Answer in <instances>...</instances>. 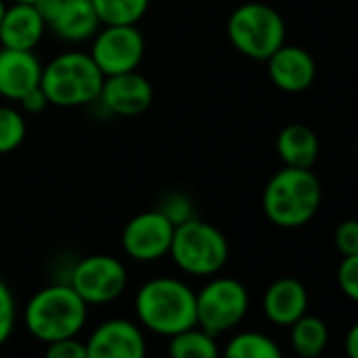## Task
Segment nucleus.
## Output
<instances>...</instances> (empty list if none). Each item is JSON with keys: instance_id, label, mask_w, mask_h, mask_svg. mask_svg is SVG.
I'll return each instance as SVG.
<instances>
[{"instance_id": "nucleus-1", "label": "nucleus", "mask_w": 358, "mask_h": 358, "mask_svg": "<svg viewBox=\"0 0 358 358\" xmlns=\"http://www.w3.org/2000/svg\"><path fill=\"white\" fill-rule=\"evenodd\" d=\"M135 312L141 327L156 335L173 337L196 327V293L179 278L156 276L139 287Z\"/></svg>"}, {"instance_id": "nucleus-2", "label": "nucleus", "mask_w": 358, "mask_h": 358, "mask_svg": "<svg viewBox=\"0 0 358 358\" xmlns=\"http://www.w3.org/2000/svg\"><path fill=\"white\" fill-rule=\"evenodd\" d=\"M322 201L320 179L310 169L285 166L270 177L262 207L266 217L285 230L301 228L318 213Z\"/></svg>"}, {"instance_id": "nucleus-3", "label": "nucleus", "mask_w": 358, "mask_h": 358, "mask_svg": "<svg viewBox=\"0 0 358 358\" xmlns=\"http://www.w3.org/2000/svg\"><path fill=\"white\" fill-rule=\"evenodd\" d=\"M87 303L70 287L55 282L36 291L24 308V324L28 333L45 343L76 337L87 322Z\"/></svg>"}, {"instance_id": "nucleus-4", "label": "nucleus", "mask_w": 358, "mask_h": 358, "mask_svg": "<svg viewBox=\"0 0 358 358\" xmlns=\"http://www.w3.org/2000/svg\"><path fill=\"white\" fill-rule=\"evenodd\" d=\"M103 74L89 53L68 51L43 66L41 87L57 108H78L99 99Z\"/></svg>"}, {"instance_id": "nucleus-5", "label": "nucleus", "mask_w": 358, "mask_h": 358, "mask_svg": "<svg viewBox=\"0 0 358 358\" xmlns=\"http://www.w3.org/2000/svg\"><path fill=\"white\" fill-rule=\"evenodd\" d=\"M175 266L190 276H215L230 257V247L220 228L199 217L175 226L169 249Z\"/></svg>"}, {"instance_id": "nucleus-6", "label": "nucleus", "mask_w": 358, "mask_h": 358, "mask_svg": "<svg viewBox=\"0 0 358 358\" xmlns=\"http://www.w3.org/2000/svg\"><path fill=\"white\" fill-rule=\"evenodd\" d=\"M287 28L276 9L266 3H245L228 20L232 47L249 59L266 62L285 45Z\"/></svg>"}, {"instance_id": "nucleus-7", "label": "nucleus", "mask_w": 358, "mask_h": 358, "mask_svg": "<svg viewBox=\"0 0 358 358\" xmlns=\"http://www.w3.org/2000/svg\"><path fill=\"white\" fill-rule=\"evenodd\" d=\"M247 310L249 291L236 278H213L196 293V327L211 335H220L238 327L247 316Z\"/></svg>"}, {"instance_id": "nucleus-8", "label": "nucleus", "mask_w": 358, "mask_h": 358, "mask_svg": "<svg viewBox=\"0 0 358 358\" xmlns=\"http://www.w3.org/2000/svg\"><path fill=\"white\" fill-rule=\"evenodd\" d=\"M127 282V268L114 255L83 257L70 274V287L87 306H103L118 299Z\"/></svg>"}, {"instance_id": "nucleus-9", "label": "nucleus", "mask_w": 358, "mask_h": 358, "mask_svg": "<svg viewBox=\"0 0 358 358\" xmlns=\"http://www.w3.org/2000/svg\"><path fill=\"white\" fill-rule=\"evenodd\" d=\"M91 41L89 55L103 76L133 72L145 55V41L137 26H103Z\"/></svg>"}, {"instance_id": "nucleus-10", "label": "nucleus", "mask_w": 358, "mask_h": 358, "mask_svg": "<svg viewBox=\"0 0 358 358\" xmlns=\"http://www.w3.org/2000/svg\"><path fill=\"white\" fill-rule=\"evenodd\" d=\"M175 226L158 211H143L131 217L122 230V249L135 262H156L169 255Z\"/></svg>"}, {"instance_id": "nucleus-11", "label": "nucleus", "mask_w": 358, "mask_h": 358, "mask_svg": "<svg viewBox=\"0 0 358 358\" xmlns=\"http://www.w3.org/2000/svg\"><path fill=\"white\" fill-rule=\"evenodd\" d=\"M154 99V89L145 76H141L137 70L106 76L103 87L99 93V103L114 116H139L143 114Z\"/></svg>"}, {"instance_id": "nucleus-12", "label": "nucleus", "mask_w": 358, "mask_h": 358, "mask_svg": "<svg viewBox=\"0 0 358 358\" xmlns=\"http://www.w3.org/2000/svg\"><path fill=\"white\" fill-rule=\"evenodd\" d=\"M85 345L89 358H145V337L141 329L124 318L101 322Z\"/></svg>"}, {"instance_id": "nucleus-13", "label": "nucleus", "mask_w": 358, "mask_h": 358, "mask_svg": "<svg viewBox=\"0 0 358 358\" xmlns=\"http://www.w3.org/2000/svg\"><path fill=\"white\" fill-rule=\"evenodd\" d=\"M266 62L270 80L285 93H301L310 89L316 78V62L301 47L282 45Z\"/></svg>"}, {"instance_id": "nucleus-14", "label": "nucleus", "mask_w": 358, "mask_h": 358, "mask_svg": "<svg viewBox=\"0 0 358 358\" xmlns=\"http://www.w3.org/2000/svg\"><path fill=\"white\" fill-rule=\"evenodd\" d=\"M43 64L34 51L0 47V97L20 101L30 89L41 85Z\"/></svg>"}, {"instance_id": "nucleus-15", "label": "nucleus", "mask_w": 358, "mask_h": 358, "mask_svg": "<svg viewBox=\"0 0 358 358\" xmlns=\"http://www.w3.org/2000/svg\"><path fill=\"white\" fill-rule=\"evenodd\" d=\"M47 32V24L34 5L13 3L7 5L0 22V47L34 51Z\"/></svg>"}, {"instance_id": "nucleus-16", "label": "nucleus", "mask_w": 358, "mask_h": 358, "mask_svg": "<svg viewBox=\"0 0 358 358\" xmlns=\"http://www.w3.org/2000/svg\"><path fill=\"white\" fill-rule=\"evenodd\" d=\"M262 306L270 322L291 327L297 318L308 314V291L301 280L285 276L266 289Z\"/></svg>"}, {"instance_id": "nucleus-17", "label": "nucleus", "mask_w": 358, "mask_h": 358, "mask_svg": "<svg viewBox=\"0 0 358 358\" xmlns=\"http://www.w3.org/2000/svg\"><path fill=\"white\" fill-rule=\"evenodd\" d=\"M49 28L66 43H85L99 32L101 22L91 0H62Z\"/></svg>"}, {"instance_id": "nucleus-18", "label": "nucleus", "mask_w": 358, "mask_h": 358, "mask_svg": "<svg viewBox=\"0 0 358 358\" xmlns=\"http://www.w3.org/2000/svg\"><path fill=\"white\" fill-rule=\"evenodd\" d=\"M318 137L306 124H287L276 137V152L285 166L312 169L318 158Z\"/></svg>"}, {"instance_id": "nucleus-19", "label": "nucleus", "mask_w": 358, "mask_h": 358, "mask_svg": "<svg viewBox=\"0 0 358 358\" xmlns=\"http://www.w3.org/2000/svg\"><path fill=\"white\" fill-rule=\"evenodd\" d=\"M289 329L291 348L299 358H314L324 354V348L329 343V327L322 318L303 314Z\"/></svg>"}, {"instance_id": "nucleus-20", "label": "nucleus", "mask_w": 358, "mask_h": 358, "mask_svg": "<svg viewBox=\"0 0 358 358\" xmlns=\"http://www.w3.org/2000/svg\"><path fill=\"white\" fill-rule=\"evenodd\" d=\"M169 358H220V345L215 335L207 333L201 327L186 329L169 337Z\"/></svg>"}, {"instance_id": "nucleus-21", "label": "nucleus", "mask_w": 358, "mask_h": 358, "mask_svg": "<svg viewBox=\"0 0 358 358\" xmlns=\"http://www.w3.org/2000/svg\"><path fill=\"white\" fill-rule=\"evenodd\" d=\"M222 358H285L278 343L257 331L236 333L224 348Z\"/></svg>"}, {"instance_id": "nucleus-22", "label": "nucleus", "mask_w": 358, "mask_h": 358, "mask_svg": "<svg viewBox=\"0 0 358 358\" xmlns=\"http://www.w3.org/2000/svg\"><path fill=\"white\" fill-rule=\"evenodd\" d=\"M101 26H137L150 0H91Z\"/></svg>"}, {"instance_id": "nucleus-23", "label": "nucleus", "mask_w": 358, "mask_h": 358, "mask_svg": "<svg viewBox=\"0 0 358 358\" xmlns=\"http://www.w3.org/2000/svg\"><path fill=\"white\" fill-rule=\"evenodd\" d=\"M28 133L24 114L13 106H0V156L17 150Z\"/></svg>"}, {"instance_id": "nucleus-24", "label": "nucleus", "mask_w": 358, "mask_h": 358, "mask_svg": "<svg viewBox=\"0 0 358 358\" xmlns=\"http://www.w3.org/2000/svg\"><path fill=\"white\" fill-rule=\"evenodd\" d=\"M173 226H179V224H184L188 220L194 217V207H192V201L184 194V192H166L158 207H156Z\"/></svg>"}, {"instance_id": "nucleus-25", "label": "nucleus", "mask_w": 358, "mask_h": 358, "mask_svg": "<svg viewBox=\"0 0 358 358\" xmlns=\"http://www.w3.org/2000/svg\"><path fill=\"white\" fill-rule=\"evenodd\" d=\"M15 318H17L15 297L9 289V285L0 278V345H5L7 339L11 337V333L15 329Z\"/></svg>"}, {"instance_id": "nucleus-26", "label": "nucleus", "mask_w": 358, "mask_h": 358, "mask_svg": "<svg viewBox=\"0 0 358 358\" xmlns=\"http://www.w3.org/2000/svg\"><path fill=\"white\" fill-rule=\"evenodd\" d=\"M337 285L341 293L358 303V255H345L337 268Z\"/></svg>"}, {"instance_id": "nucleus-27", "label": "nucleus", "mask_w": 358, "mask_h": 358, "mask_svg": "<svg viewBox=\"0 0 358 358\" xmlns=\"http://www.w3.org/2000/svg\"><path fill=\"white\" fill-rule=\"evenodd\" d=\"M335 247L345 255H358V220H345L335 230Z\"/></svg>"}, {"instance_id": "nucleus-28", "label": "nucleus", "mask_w": 358, "mask_h": 358, "mask_svg": "<svg viewBox=\"0 0 358 358\" xmlns=\"http://www.w3.org/2000/svg\"><path fill=\"white\" fill-rule=\"evenodd\" d=\"M45 358H89V356H87V345L83 341H78L76 337H68L47 343Z\"/></svg>"}, {"instance_id": "nucleus-29", "label": "nucleus", "mask_w": 358, "mask_h": 358, "mask_svg": "<svg viewBox=\"0 0 358 358\" xmlns=\"http://www.w3.org/2000/svg\"><path fill=\"white\" fill-rule=\"evenodd\" d=\"M17 103L22 106L24 112H30V114H41L47 106H51V101H49V97H47V93L43 91L41 85L30 89Z\"/></svg>"}, {"instance_id": "nucleus-30", "label": "nucleus", "mask_w": 358, "mask_h": 358, "mask_svg": "<svg viewBox=\"0 0 358 358\" xmlns=\"http://www.w3.org/2000/svg\"><path fill=\"white\" fill-rule=\"evenodd\" d=\"M343 348H345V356H348V358H358V322H354V324L348 329Z\"/></svg>"}, {"instance_id": "nucleus-31", "label": "nucleus", "mask_w": 358, "mask_h": 358, "mask_svg": "<svg viewBox=\"0 0 358 358\" xmlns=\"http://www.w3.org/2000/svg\"><path fill=\"white\" fill-rule=\"evenodd\" d=\"M5 9H7V3H5V0H0V22H3V15H5Z\"/></svg>"}, {"instance_id": "nucleus-32", "label": "nucleus", "mask_w": 358, "mask_h": 358, "mask_svg": "<svg viewBox=\"0 0 358 358\" xmlns=\"http://www.w3.org/2000/svg\"><path fill=\"white\" fill-rule=\"evenodd\" d=\"M11 3H26V5H34L36 0H11Z\"/></svg>"}, {"instance_id": "nucleus-33", "label": "nucleus", "mask_w": 358, "mask_h": 358, "mask_svg": "<svg viewBox=\"0 0 358 358\" xmlns=\"http://www.w3.org/2000/svg\"><path fill=\"white\" fill-rule=\"evenodd\" d=\"M314 358H327V356H322V354H320V356H314Z\"/></svg>"}]
</instances>
